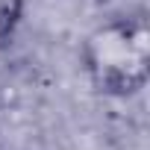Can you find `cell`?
I'll return each mask as SVG.
<instances>
[{
    "instance_id": "2",
    "label": "cell",
    "mask_w": 150,
    "mask_h": 150,
    "mask_svg": "<svg viewBox=\"0 0 150 150\" xmlns=\"http://www.w3.org/2000/svg\"><path fill=\"white\" fill-rule=\"evenodd\" d=\"M21 12H24V0H0V41H6L15 33Z\"/></svg>"
},
{
    "instance_id": "1",
    "label": "cell",
    "mask_w": 150,
    "mask_h": 150,
    "mask_svg": "<svg viewBox=\"0 0 150 150\" xmlns=\"http://www.w3.org/2000/svg\"><path fill=\"white\" fill-rule=\"evenodd\" d=\"M86 71L100 94L129 97L150 77V27L144 18H118L97 27L83 47Z\"/></svg>"
}]
</instances>
